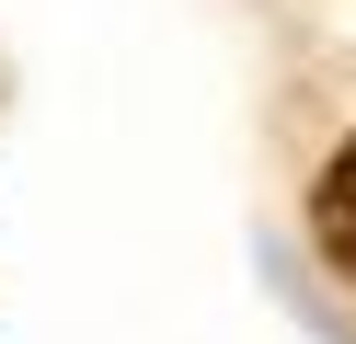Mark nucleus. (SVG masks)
<instances>
[{"instance_id":"f257e3e1","label":"nucleus","mask_w":356,"mask_h":344,"mask_svg":"<svg viewBox=\"0 0 356 344\" xmlns=\"http://www.w3.org/2000/svg\"><path fill=\"white\" fill-rule=\"evenodd\" d=\"M310 218H322V252L356 275V138L322 161V183H310Z\"/></svg>"}]
</instances>
